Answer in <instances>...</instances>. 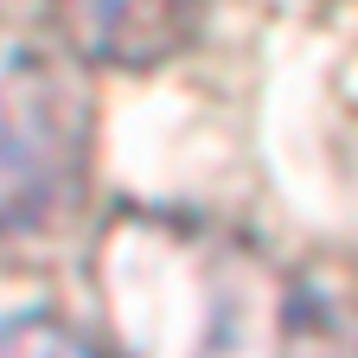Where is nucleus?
<instances>
[{"mask_svg":"<svg viewBox=\"0 0 358 358\" xmlns=\"http://www.w3.org/2000/svg\"><path fill=\"white\" fill-rule=\"evenodd\" d=\"M96 282L128 358H358V307L237 231L122 211Z\"/></svg>","mask_w":358,"mask_h":358,"instance_id":"nucleus-1","label":"nucleus"},{"mask_svg":"<svg viewBox=\"0 0 358 358\" xmlns=\"http://www.w3.org/2000/svg\"><path fill=\"white\" fill-rule=\"evenodd\" d=\"M0 358H109V352L52 313H20L0 327Z\"/></svg>","mask_w":358,"mask_h":358,"instance_id":"nucleus-4","label":"nucleus"},{"mask_svg":"<svg viewBox=\"0 0 358 358\" xmlns=\"http://www.w3.org/2000/svg\"><path fill=\"white\" fill-rule=\"evenodd\" d=\"M96 109L71 71V52L0 32V237L58 224L90 192Z\"/></svg>","mask_w":358,"mask_h":358,"instance_id":"nucleus-2","label":"nucleus"},{"mask_svg":"<svg viewBox=\"0 0 358 358\" xmlns=\"http://www.w3.org/2000/svg\"><path fill=\"white\" fill-rule=\"evenodd\" d=\"M211 20V0H52L58 45L96 71H160Z\"/></svg>","mask_w":358,"mask_h":358,"instance_id":"nucleus-3","label":"nucleus"}]
</instances>
